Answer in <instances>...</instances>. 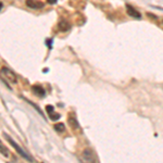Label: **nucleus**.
Masks as SVG:
<instances>
[{"mask_svg": "<svg viewBox=\"0 0 163 163\" xmlns=\"http://www.w3.org/2000/svg\"><path fill=\"white\" fill-rule=\"evenodd\" d=\"M25 3L27 7H30L32 9H35V10L41 9V8H44V5H45V3L39 1V0H26Z\"/></svg>", "mask_w": 163, "mask_h": 163, "instance_id": "20e7f679", "label": "nucleus"}, {"mask_svg": "<svg viewBox=\"0 0 163 163\" xmlns=\"http://www.w3.org/2000/svg\"><path fill=\"white\" fill-rule=\"evenodd\" d=\"M81 162L82 163H97L96 160V156L92 149L86 148L83 150L81 154Z\"/></svg>", "mask_w": 163, "mask_h": 163, "instance_id": "f03ea898", "label": "nucleus"}, {"mask_svg": "<svg viewBox=\"0 0 163 163\" xmlns=\"http://www.w3.org/2000/svg\"><path fill=\"white\" fill-rule=\"evenodd\" d=\"M46 111L49 113V114H50V113L55 112V108H53V106H50V104H48V106L46 107Z\"/></svg>", "mask_w": 163, "mask_h": 163, "instance_id": "f8f14e48", "label": "nucleus"}, {"mask_svg": "<svg viewBox=\"0 0 163 163\" xmlns=\"http://www.w3.org/2000/svg\"><path fill=\"white\" fill-rule=\"evenodd\" d=\"M53 128H55V131L57 133H60V134L65 131V126H64L63 123H57V124L53 125Z\"/></svg>", "mask_w": 163, "mask_h": 163, "instance_id": "1a4fd4ad", "label": "nucleus"}, {"mask_svg": "<svg viewBox=\"0 0 163 163\" xmlns=\"http://www.w3.org/2000/svg\"><path fill=\"white\" fill-rule=\"evenodd\" d=\"M51 39H49V40H47V45H48V48H49V49H50L51 48Z\"/></svg>", "mask_w": 163, "mask_h": 163, "instance_id": "4468645a", "label": "nucleus"}, {"mask_svg": "<svg viewBox=\"0 0 163 163\" xmlns=\"http://www.w3.org/2000/svg\"><path fill=\"white\" fill-rule=\"evenodd\" d=\"M3 136H5V139H7V140H8L9 143H10L11 146H12V147L14 148L16 151L19 152V154H20L22 158L26 159V160H27V161H30V162H33V159H32L31 157H30V156H28V154H27V153H26L25 151H24V150H23V149H22V148H21L20 146H19V145H16L15 141H14V140H13V139H12V138H11L10 136H8L7 134H5Z\"/></svg>", "mask_w": 163, "mask_h": 163, "instance_id": "7ed1b4c3", "label": "nucleus"}, {"mask_svg": "<svg viewBox=\"0 0 163 163\" xmlns=\"http://www.w3.org/2000/svg\"><path fill=\"white\" fill-rule=\"evenodd\" d=\"M50 115V119L52 120V121H57V120H59L60 119V114L59 113H57V112H52L49 114Z\"/></svg>", "mask_w": 163, "mask_h": 163, "instance_id": "9b49d317", "label": "nucleus"}, {"mask_svg": "<svg viewBox=\"0 0 163 163\" xmlns=\"http://www.w3.org/2000/svg\"><path fill=\"white\" fill-rule=\"evenodd\" d=\"M126 11H127V14L129 16H132L134 19H140L141 18V14L138 12L133 5H126Z\"/></svg>", "mask_w": 163, "mask_h": 163, "instance_id": "39448f33", "label": "nucleus"}, {"mask_svg": "<svg viewBox=\"0 0 163 163\" xmlns=\"http://www.w3.org/2000/svg\"><path fill=\"white\" fill-rule=\"evenodd\" d=\"M47 2L50 5H55V3H57V0H47Z\"/></svg>", "mask_w": 163, "mask_h": 163, "instance_id": "ddd939ff", "label": "nucleus"}, {"mask_svg": "<svg viewBox=\"0 0 163 163\" xmlns=\"http://www.w3.org/2000/svg\"><path fill=\"white\" fill-rule=\"evenodd\" d=\"M0 153H1L2 156H5V158H9V150H8L3 145H1V143H0Z\"/></svg>", "mask_w": 163, "mask_h": 163, "instance_id": "9d476101", "label": "nucleus"}, {"mask_svg": "<svg viewBox=\"0 0 163 163\" xmlns=\"http://www.w3.org/2000/svg\"><path fill=\"white\" fill-rule=\"evenodd\" d=\"M71 24H70V22H67L66 20H60L59 21V23H58V28H59V31L61 32H67L71 30Z\"/></svg>", "mask_w": 163, "mask_h": 163, "instance_id": "423d86ee", "label": "nucleus"}, {"mask_svg": "<svg viewBox=\"0 0 163 163\" xmlns=\"http://www.w3.org/2000/svg\"><path fill=\"white\" fill-rule=\"evenodd\" d=\"M1 8H2V3L0 2V10H1Z\"/></svg>", "mask_w": 163, "mask_h": 163, "instance_id": "2eb2a0df", "label": "nucleus"}, {"mask_svg": "<svg viewBox=\"0 0 163 163\" xmlns=\"http://www.w3.org/2000/svg\"><path fill=\"white\" fill-rule=\"evenodd\" d=\"M67 122L70 124V126H71L73 129H78L79 128V124L77 122L76 117H73L72 114H69V117H67Z\"/></svg>", "mask_w": 163, "mask_h": 163, "instance_id": "6e6552de", "label": "nucleus"}, {"mask_svg": "<svg viewBox=\"0 0 163 163\" xmlns=\"http://www.w3.org/2000/svg\"><path fill=\"white\" fill-rule=\"evenodd\" d=\"M0 77L7 83H11V84H16L18 83V76L15 75V73L10 70L9 67H1L0 70Z\"/></svg>", "mask_w": 163, "mask_h": 163, "instance_id": "f257e3e1", "label": "nucleus"}, {"mask_svg": "<svg viewBox=\"0 0 163 163\" xmlns=\"http://www.w3.org/2000/svg\"><path fill=\"white\" fill-rule=\"evenodd\" d=\"M32 89H33V92L35 94L37 97H45V95H46V92H45V89H44V87H41L40 85H34V86L32 87Z\"/></svg>", "mask_w": 163, "mask_h": 163, "instance_id": "0eeeda50", "label": "nucleus"}]
</instances>
